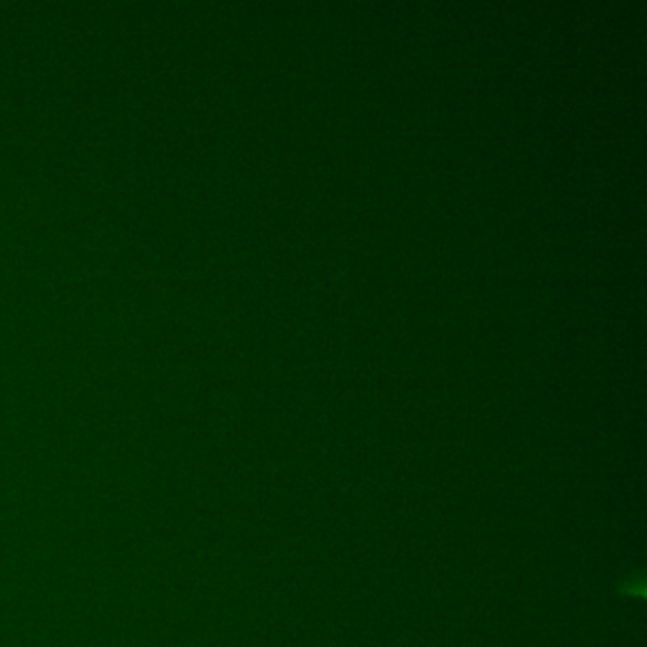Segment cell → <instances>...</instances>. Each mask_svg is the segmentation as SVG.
Returning <instances> with one entry per match:
<instances>
[]
</instances>
